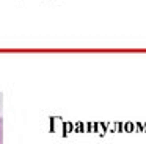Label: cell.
Returning a JSON list of instances; mask_svg holds the SVG:
<instances>
[{
  "label": "cell",
  "mask_w": 146,
  "mask_h": 144,
  "mask_svg": "<svg viewBox=\"0 0 146 144\" xmlns=\"http://www.w3.org/2000/svg\"><path fill=\"white\" fill-rule=\"evenodd\" d=\"M124 130H126L127 133H133V131H135V122L127 121L126 124H124Z\"/></svg>",
  "instance_id": "obj_1"
},
{
  "label": "cell",
  "mask_w": 146,
  "mask_h": 144,
  "mask_svg": "<svg viewBox=\"0 0 146 144\" xmlns=\"http://www.w3.org/2000/svg\"><path fill=\"white\" fill-rule=\"evenodd\" d=\"M115 130H116V131H123L124 130V124H123V122H116V124H115Z\"/></svg>",
  "instance_id": "obj_2"
},
{
  "label": "cell",
  "mask_w": 146,
  "mask_h": 144,
  "mask_svg": "<svg viewBox=\"0 0 146 144\" xmlns=\"http://www.w3.org/2000/svg\"><path fill=\"white\" fill-rule=\"evenodd\" d=\"M2 138H3V121L0 118V144H2Z\"/></svg>",
  "instance_id": "obj_3"
},
{
  "label": "cell",
  "mask_w": 146,
  "mask_h": 144,
  "mask_svg": "<svg viewBox=\"0 0 146 144\" xmlns=\"http://www.w3.org/2000/svg\"><path fill=\"white\" fill-rule=\"evenodd\" d=\"M135 130L143 133V122H135Z\"/></svg>",
  "instance_id": "obj_4"
},
{
  "label": "cell",
  "mask_w": 146,
  "mask_h": 144,
  "mask_svg": "<svg viewBox=\"0 0 146 144\" xmlns=\"http://www.w3.org/2000/svg\"><path fill=\"white\" fill-rule=\"evenodd\" d=\"M143 133H146V122H143Z\"/></svg>",
  "instance_id": "obj_5"
}]
</instances>
